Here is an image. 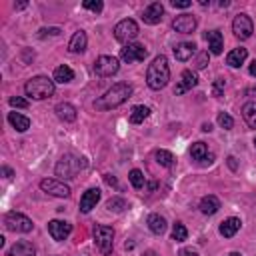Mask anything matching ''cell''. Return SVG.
I'll use <instances>...</instances> for the list:
<instances>
[{
  "mask_svg": "<svg viewBox=\"0 0 256 256\" xmlns=\"http://www.w3.org/2000/svg\"><path fill=\"white\" fill-rule=\"evenodd\" d=\"M132 94V86L126 84V82H118L114 84L112 88H108L96 102V110H112V108H118L120 104H124Z\"/></svg>",
  "mask_w": 256,
  "mask_h": 256,
  "instance_id": "1",
  "label": "cell"
},
{
  "mask_svg": "<svg viewBox=\"0 0 256 256\" xmlns=\"http://www.w3.org/2000/svg\"><path fill=\"white\" fill-rule=\"evenodd\" d=\"M170 80V66H168V58L164 54L156 56L152 60V64L148 66V72H146V84L152 88V90H160L168 84Z\"/></svg>",
  "mask_w": 256,
  "mask_h": 256,
  "instance_id": "2",
  "label": "cell"
},
{
  "mask_svg": "<svg viewBox=\"0 0 256 256\" xmlns=\"http://www.w3.org/2000/svg\"><path fill=\"white\" fill-rule=\"evenodd\" d=\"M24 92L32 100H44L54 94V80L48 76H34L24 84Z\"/></svg>",
  "mask_w": 256,
  "mask_h": 256,
  "instance_id": "3",
  "label": "cell"
},
{
  "mask_svg": "<svg viewBox=\"0 0 256 256\" xmlns=\"http://www.w3.org/2000/svg\"><path fill=\"white\" fill-rule=\"evenodd\" d=\"M84 168H86V160H84V158L74 156V154H64V156L58 160L54 172H56V176H60V178H64V180H72V178H76V174H78L80 170H84Z\"/></svg>",
  "mask_w": 256,
  "mask_h": 256,
  "instance_id": "4",
  "label": "cell"
},
{
  "mask_svg": "<svg viewBox=\"0 0 256 256\" xmlns=\"http://www.w3.org/2000/svg\"><path fill=\"white\" fill-rule=\"evenodd\" d=\"M94 242H96V248L102 254H110L112 248H114V228L112 226L98 224L94 228Z\"/></svg>",
  "mask_w": 256,
  "mask_h": 256,
  "instance_id": "5",
  "label": "cell"
},
{
  "mask_svg": "<svg viewBox=\"0 0 256 256\" xmlns=\"http://www.w3.org/2000/svg\"><path fill=\"white\" fill-rule=\"evenodd\" d=\"M138 24L132 18H124L114 26V38L122 44H132V40L138 36Z\"/></svg>",
  "mask_w": 256,
  "mask_h": 256,
  "instance_id": "6",
  "label": "cell"
},
{
  "mask_svg": "<svg viewBox=\"0 0 256 256\" xmlns=\"http://www.w3.org/2000/svg\"><path fill=\"white\" fill-rule=\"evenodd\" d=\"M4 226L8 230H12V232H30L34 228L32 220L28 216L20 214V212H8L4 216Z\"/></svg>",
  "mask_w": 256,
  "mask_h": 256,
  "instance_id": "7",
  "label": "cell"
},
{
  "mask_svg": "<svg viewBox=\"0 0 256 256\" xmlns=\"http://www.w3.org/2000/svg\"><path fill=\"white\" fill-rule=\"evenodd\" d=\"M232 32H234V36L240 38V40L250 38L252 32H254V22H252V18H250L248 14H236V18L232 20Z\"/></svg>",
  "mask_w": 256,
  "mask_h": 256,
  "instance_id": "8",
  "label": "cell"
},
{
  "mask_svg": "<svg viewBox=\"0 0 256 256\" xmlns=\"http://www.w3.org/2000/svg\"><path fill=\"white\" fill-rule=\"evenodd\" d=\"M118 68H120V64H118V58H114V56H98L94 62V72L102 78L114 76L118 72Z\"/></svg>",
  "mask_w": 256,
  "mask_h": 256,
  "instance_id": "9",
  "label": "cell"
},
{
  "mask_svg": "<svg viewBox=\"0 0 256 256\" xmlns=\"http://www.w3.org/2000/svg\"><path fill=\"white\" fill-rule=\"evenodd\" d=\"M148 56V50L144 48V44H126L122 50H120V58L126 62V64H132V62H142L144 58Z\"/></svg>",
  "mask_w": 256,
  "mask_h": 256,
  "instance_id": "10",
  "label": "cell"
},
{
  "mask_svg": "<svg viewBox=\"0 0 256 256\" xmlns=\"http://www.w3.org/2000/svg\"><path fill=\"white\" fill-rule=\"evenodd\" d=\"M40 188H42L46 194L56 196V198H66V196H70V188H68L64 182L54 180V178H44V180H40Z\"/></svg>",
  "mask_w": 256,
  "mask_h": 256,
  "instance_id": "11",
  "label": "cell"
},
{
  "mask_svg": "<svg viewBox=\"0 0 256 256\" xmlns=\"http://www.w3.org/2000/svg\"><path fill=\"white\" fill-rule=\"evenodd\" d=\"M48 232H50V236H52L54 240L62 242V240H66V238L70 236L72 224H68V222H64V220H50V222H48Z\"/></svg>",
  "mask_w": 256,
  "mask_h": 256,
  "instance_id": "12",
  "label": "cell"
},
{
  "mask_svg": "<svg viewBox=\"0 0 256 256\" xmlns=\"http://www.w3.org/2000/svg\"><path fill=\"white\" fill-rule=\"evenodd\" d=\"M172 28L180 34H192L196 28V18L192 14H180L172 20Z\"/></svg>",
  "mask_w": 256,
  "mask_h": 256,
  "instance_id": "13",
  "label": "cell"
},
{
  "mask_svg": "<svg viewBox=\"0 0 256 256\" xmlns=\"http://www.w3.org/2000/svg\"><path fill=\"white\" fill-rule=\"evenodd\" d=\"M196 84H198V76H196V72H192V70H184L182 76H180V80H178V84H176V88H174V94L180 96V94L192 90Z\"/></svg>",
  "mask_w": 256,
  "mask_h": 256,
  "instance_id": "14",
  "label": "cell"
},
{
  "mask_svg": "<svg viewBox=\"0 0 256 256\" xmlns=\"http://www.w3.org/2000/svg\"><path fill=\"white\" fill-rule=\"evenodd\" d=\"M162 16H164V6H162L160 2L148 4V6L144 8V12H142V20H144L146 24H158V22L162 20Z\"/></svg>",
  "mask_w": 256,
  "mask_h": 256,
  "instance_id": "15",
  "label": "cell"
},
{
  "mask_svg": "<svg viewBox=\"0 0 256 256\" xmlns=\"http://www.w3.org/2000/svg\"><path fill=\"white\" fill-rule=\"evenodd\" d=\"M190 156L196 160V162H200V164H210L212 162V152H208V146L204 144V142H194L192 146H190Z\"/></svg>",
  "mask_w": 256,
  "mask_h": 256,
  "instance_id": "16",
  "label": "cell"
},
{
  "mask_svg": "<svg viewBox=\"0 0 256 256\" xmlns=\"http://www.w3.org/2000/svg\"><path fill=\"white\" fill-rule=\"evenodd\" d=\"M98 200H100V190H98V188L86 190V192L82 194V198H80V210H82V212H90V210L98 204Z\"/></svg>",
  "mask_w": 256,
  "mask_h": 256,
  "instance_id": "17",
  "label": "cell"
},
{
  "mask_svg": "<svg viewBox=\"0 0 256 256\" xmlns=\"http://www.w3.org/2000/svg\"><path fill=\"white\" fill-rule=\"evenodd\" d=\"M194 54H196V44H194V42H180V44L174 46V56H176V60H180V62L190 60Z\"/></svg>",
  "mask_w": 256,
  "mask_h": 256,
  "instance_id": "18",
  "label": "cell"
},
{
  "mask_svg": "<svg viewBox=\"0 0 256 256\" xmlns=\"http://www.w3.org/2000/svg\"><path fill=\"white\" fill-rule=\"evenodd\" d=\"M54 112H56V116L62 120V122H74L76 120V108L70 104V102H60V104H56V108H54Z\"/></svg>",
  "mask_w": 256,
  "mask_h": 256,
  "instance_id": "19",
  "label": "cell"
},
{
  "mask_svg": "<svg viewBox=\"0 0 256 256\" xmlns=\"http://www.w3.org/2000/svg\"><path fill=\"white\" fill-rule=\"evenodd\" d=\"M8 256H36V248H34V244L28 242V240H18V242L10 248Z\"/></svg>",
  "mask_w": 256,
  "mask_h": 256,
  "instance_id": "20",
  "label": "cell"
},
{
  "mask_svg": "<svg viewBox=\"0 0 256 256\" xmlns=\"http://www.w3.org/2000/svg\"><path fill=\"white\" fill-rule=\"evenodd\" d=\"M240 226H242V222H240V218H236V216H230V218H226L222 224H220V234L224 236V238H232L238 230H240Z\"/></svg>",
  "mask_w": 256,
  "mask_h": 256,
  "instance_id": "21",
  "label": "cell"
},
{
  "mask_svg": "<svg viewBox=\"0 0 256 256\" xmlns=\"http://www.w3.org/2000/svg\"><path fill=\"white\" fill-rule=\"evenodd\" d=\"M86 44H88L86 32L78 30V32L72 34V38H70V42H68V50L74 52V54H78V52H84V50H86Z\"/></svg>",
  "mask_w": 256,
  "mask_h": 256,
  "instance_id": "22",
  "label": "cell"
},
{
  "mask_svg": "<svg viewBox=\"0 0 256 256\" xmlns=\"http://www.w3.org/2000/svg\"><path fill=\"white\" fill-rule=\"evenodd\" d=\"M218 210H220V200H218L214 194H208V196H204V198L200 200V212H202V214L212 216V214H216Z\"/></svg>",
  "mask_w": 256,
  "mask_h": 256,
  "instance_id": "23",
  "label": "cell"
},
{
  "mask_svg": "<svg viewBox=\"0 0 256 256\" xmlns=\"http://www.w3.org/2000/svg\"><path fill=\"white\" fill-rule=\"evenodd\" d=\"M206 40H208L210 54H220V52H222V48H224V40H222L220 30H210V32H206Z\"/></svg>",
  "mask_w": 256,
  "mask_h": 256,
  "instance_id": "24",
  "label": "cell"
},
{
  "mask_svg": "<svg viewBox=\"0 0 256 256\" xmlns=\"http://www.w3.org/2000/svg\"><path fill=\"white\" fill-rule=\"evenodd\" d=\"M246 58H248V50L240 46V48H234L232 52H228V56H226V64L232 66V68H238V66L244 64Z\"/></svg>",
  "mask_w": 256,
  "mask_h": 256,
  "instance_id": "25",
  "label": "cell"
},
{
  "mask_svg": "<svg viewBox=\"0 0 256 256\" xmlns=\"http://www.w3.org/2000/svg\"><path fill=\"white\" fill-rule=\"evenodd\" d=\"M8 122H10L18 132H26V130L30 128V118H26V116H22V114H18V112H10V114H8Z\"/></svg>",
  "mask_w": 256,
  "mask_h": 256,
  "instance_id": "26",
  "label": "cell"
},
{
  "mask_svg": "<svg viewBox=\"0 0 256 256\" xmlns=\"http://www.w3.org/2000/svg\"><path fill=\"white\" fill-rule=\"evenodd\" d=\"M148 228H150V232H154V234H164V232H166V220H164V216H160V214H150V216H148Z\"/></svg>",
  "mask_w": 256,
  "mask_h": 256,
  "instance_id": "27",
  "label": "cell"
},
{
  "mask_svg": "<svg viewBox=\"0 0 256 256\" xmlns=\"http://www.w3.org/2000/svg\"><path fill=\"white\" fill-rule=\"evenodd\" d=\"M70 80H74V72H72V68H70V66L62 64V66H58V68L54 70V82L68 84Z\"/></svg>",
  "mask_w": 256,
  "mask_h": 256,
  "instance_id": "28",
  "label": "cell"
},
{
  "mask_svg": "<svg viewBox=\"0 0 256 256\" xmlns=\"http://www.w3.org/2000/svg\"><path fill=\"white\" fill-rule=\"evenodd\" d=\"M148 116H150V108L140 104V106H134V108H132V112H130V122H132V124H142Z\"/></svg>",
  "mask_w": 256,
  "mask_h": 256,
  "instance_id": "29",
  "label": "cell"
},
{
  "mask_svg": "<svg viewBox=\"0 0 256 256\" xmlns=\"http://www.w3.org/2000/svg\"><path fill=\"white\" fill-rule=\"evenodd\" d=\"M242 116L250 128H256V102H246L242 106Z\"/></svg>",
  "mask_w": 256,
  "mask_h": 256,
  "instance_id": "30",
  "label": "cell"
},
{
  "mask_svg": "<svg viewBox=\"0 0 256 256\" xmlns=\"http://www.w3.org/2000/svg\"><path fill=\"white\" fill-rule=\"evenodd\" d=\"M156 162L160 164V166H166V168H170L172 164H174V154L172 152H168V150H156Z\"/></svg>",
  "mask_w": 256,
  "mask_h": 256,
  "instance_id": "31",
  "label": "cell"
},
{
  "mask_svg": "<svg viewBox=\"0 0 256 256\" xmlns=\"http://www.w3.org/2000/svg\"><path fill=\"white\" fill-rule=\"evenodd\" d=\"M128 178H130V184L136 188V190H140V188H144V184H146V180H144V174L140 172V170H130V174H128Z\"/></svg>",
  "mask_w": 256,
  "mask_h": 256,
  "instance_id": "32",
  "label": "cell"
},
{
  "mask_svg": "<svg viewBox=\"0 0 256 256\" xmlns=\"http://www.w3.org/2000/svg\"><path fill=\"white\" fill-rule=\"evenodd\" d=\"M172 238H174L176 242H184V240L188 238V230H186V226H184L182 222H176V224H174V228H172Z\"/></svg>",
  "mask_w": 256,
  "mask_h": 256,
  "instance_id": "33",
  "label": "cell"
},
{
  "mask_svg": "<svg viewBox=\"0 0 256 256\" xmlns=\"http://www.w3.org/2000/svg\"><path fill=\"white\" fill-rule=\"evenodd\" d=\"M108 210L110 212H122L124 208H126V200L124 198H120V196H114V198H110L108 200Z\"/></svg>",
  "mask_w": 256,
  "mask_h": 256,
  "instance_id": "34",
  "label": "cell"
},
{
  "mask_svg": "<svg viewBox=\"0 0 256 256\" xmlns=\"http://www.w3.org/2000/svg\"><path fill=\"white\" fill-rule=\"evenodd\" d=\"M218 124H220V128H224V130H230V128L234 126V120H232V116H230V114H226V112H220V114H218Z\"/></svg>",
  "mask_w": 256,
  "mask_h": 256,
  "instance_id": "35",
  "label": "cell"
},
{
  "mask_svg": "<svg viewBox=\"0 0 256 256\" xmlns=\"http://www.w3.org/2000/svg\"><path fill=\"white\" fill-rule=\"evenodd\" d=\"M86 10H92V12H102V8H104V4L100 2V0H84V4H82Z\"/></svg>",
  "mask_w": 256,
  "mask_h": 256,
  "instance_id": "36",
  "label": "cell"
},
{
  "mask_svg": "<svg viewBox=\"0 0 256 256\" xmlns=\"http://www.w3.org/2000/svg\"><path fill=\"white\" fill-rule=\"evenodd\" d=\"M224 86H226L224 78H216V80H214V88H212V94H214V96H220V94L224 92Z\"/></svg>",
  "mask_w": 256,
  "mask_h": 256,
  "instance_id": "37",
  "label": "cell"
},
{
  "mask_svg": "<svg viewBox=\"0 0 256 256\" xmlns=\"http://www.w3.org/2000/svg\"><path fill=\"white\" fill-rule=\"evenodd\" d=\"M10 106H14V108H28V100L20 98V96H12L10 98Z\"/></svg>",
  "mask_w": 256,
  "mask_h": 256,
  "instance_id": "38",
  "label": "cell"
},
{
  "mask_svg": "<svg viewBox=\"0 0 256 256\" xmlns=\"http://www.w3.org/2000/svg\"><path fill=\"white\" fill-rule=\"evenodd\" d=\"M208 64V52H202L198 54V60H196V68H204Z\"/></svg>",
  "mask_w": 256,
  "mask_h": 256,
  "instance_id": "39",
  "label": "cell"
},
{
  "mask_svg": "<svg viewBox=\"0 0 256 256\" xmlns=\"http://www.w3.org/2000/svg\"><path fill=\"white\" fill-rule=\"evenodd\" d=\"M172 6L174 8H190L192 2L190 0H172Z\"/></svg>",
  "mask_w": 256,
  "mask_h": 256,
  "instance_id": "40",
  "label": "cell"
},
{
  "mask_svg": "<svg viewBox=\"0 0 256 256\" xmlns=\"http://www.w3.org/2000/svg\"><path fill=\"white\" fill-rule=\"evenodd\" d=\"M104 180H106V184H110V186L118 188V182H116V178H114L112 174H106V176H104Z\"/></svg>",
  "mask_w": 256,
  "mask_h": 256,
  "instance_id": "41",
  "label": "cell"
},
{
  "mask_svg": "<svg viewBox=\"0 0 256 256\" xmlns=\"http://www.w3.org/2000/svg\"><path fill=\"white\" fill-rule=\"evenodd\" d=\"M178 256H198V252L196 250H192V248H184V250H180V254Z\"/></svg>",
  "mask_w": 256,
  "mask_h": 256,
  "instance_id": "42",
  "label": "cell"
},
{
  "mask_svg": "<svg viewBox=\"0 0 256 256\" xmlns=\"http://www.w3.org/2000/svg\"><path fill=\"white\" fill-rule=\"evenodd\" d=\"M2 174H4L6 178H12V174H14V172H12V170H10L8 166H4V168H2Z\"/></svg>",
  "mask_w": 256,
  "mask_h": 256,
  "instance_id": "43",
  "label": "cell"
},
{
  "mask_svg": "<svg viewBox=\"0 0 256 256\" xmlns=\"http://www.w3.org/2000/svg\"><path fill=\"white\" fill-rule=\"evenodd\" d=\"M250 74H252V76L256 78V60H254V62L250 64Z\"/></svg>",
  "mask_w": 256,
  "mask_h": 256,
  "instance_id": "44",
  "label": "cell"
},
{
  "mask_svg": "<svg viewBox=\"0 0 256 256\" xmlns=\"http://www.w3.org/2000/svg\"><path fill=\"white\" fill-rule=\"evenodd\" d=\"M202 130H204V132H210V130H212V124H210V122L202 124Z\"/></svg>",
  "mask_w": 256,
  "mask_h": 256,
  "instance_id": "45",
  "label": "cell"
},
{
  "mask_svg": "<svg viewBox=\"0 0 256 256\" xmlns=\"http://www.w3.org/2000/svg\"><path fill=\"white\" fill-rule=\"evenodd\" d=\"M228 164H230V168H232V170H236V160H234L232 156L228 158Z\"/></svg>",
  "mask_w": 256,
  "mask_h": 256,
  "instance_id": "46",
  "label": "cell"
},
{
  "mask_svg": "<svg viewBox=\"0 0 256 256\" xmlns=\"http://www.w3.org/2000/svg\"><path fill=\"white\" fill-rule=\"evenodd\" d=\"M14 8H16V10H22V8H26V2H18V4H14Z\"/></svg>",
  "mask_w": 256,
  "mask_h": 256,
  "instance_id": "47",
  "label": "cell"
},
{
  "mask_svg": "<svg viewBox=\"0 0 256 256\" xmlns=\"http://www.w3.org/2000/svg\"><path fill=\"white\" fill-rule=\"evenodd\" d=\"M228 4H230V2H228V0H222V2H220V8H226V6H228Z\"/></svg>",
  "mask_w": 256,
  "mask_h": 256,
  "instance_id": "48",
  "label": "cell"
},
{
  "mask_svg": "<svg viewBox=\"0 0 256 256\" xmlns=\"http://www.w3.org/2000/svg\"><path fill=\"white\" fill-rule=\"evenodd\" d=\"M142 256H156V254H154V252H152V250H148V252H144V254H142Z\"/></svg>",
  "mask_w": 256,
  "mask_h": 256,
  "instance_id": "49",
  "label": "cell"
},
{
  "mask_svg": "<svg viewBox=\"0 0 256 256\" xmlns=\"http://www.w3.org/2000/svg\"><path fill=\"white\" fill-rule=\"evenodd\" d=\"M230 256H240V254H236V252H234V254H230Z\"/></svg>",
  "mask_w": 256,
  "mask_h": 256,
  "instance_id": "50",
  "label": "cell"
},
{
  "mask_svg": "<svg viewBox=\"0 0 256 256\" xmlns=\"http://www.w3.org/2000/svg\"><path fill=\"white\" fill-rule=\"evenodd\" d=\"M254 144H256V138H254Z\"/></svg>",
  "mask_w": 256,
  "mask_h": 256,
  "instance_id": "51",
  "label": "cell"
}]
</instances>
